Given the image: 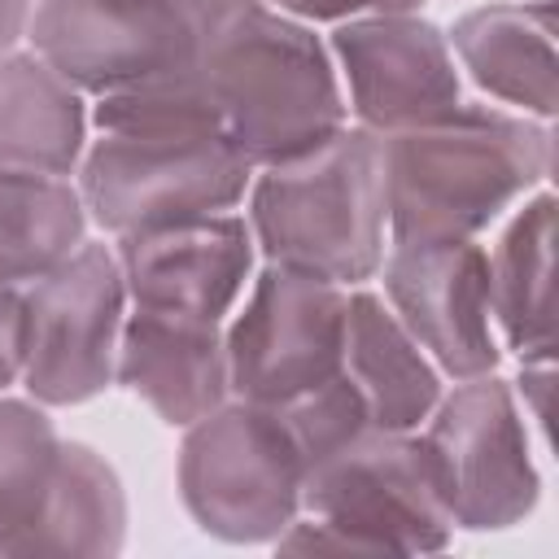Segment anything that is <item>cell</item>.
Masks as SVG:
<instances>
[{"mask_svg": "<svg viewBox=\"0 0 559 559\" xmlns=\"http://www.w3.org/2000/svg\"><path fill=\"white\" fill-rule=\"evenodd\" d=\"M214 131L253 166H280L349 127L328 39L262 0L236 9L188 70Z\"/></svg>", "mask_w": 559, "mask_h": 559, "instance_id": "6da1fadb", "label": "cell"}, {"mask_svg": "<svg viewBox=\"0 0 559 559\" xmlns=\"http://www.w3.org/2000/svg\"><path fill=\"white\" fill-rule=\"evenodd\" d=\"M380 148L389 245L476 240L555 166L550 122L467 100L441 122L380 135Z\"/></svg>", "mask_w": 559, "mask_h": 559, "instance_id": "7a4b0ae2", "label": "cell"}, {"mask_svg": "<svg viewBox=\"0 0 559 559\" xmlns=\"http://www.w3.org/2000/svg\"><path fill=\"white\" fill-rule=\"evenodd\" d=\"M245 223L262 262L310 271L341 288L376 280L389 249L380 135L349 122L314 153L253 170Z\"/></svg>", "mask_w": 559, "mask_h": 559, "instance_id": "3957f363", "label": "cell"}, {"mask_svg": "<svg viewBox=\"0 0 559 559\" xmlns=\"http://www.w3.org/2000/svg\"><path fill=\"white\" fill-rule=\"evenodd\" d=\"M454 542L419 428L367 424L301 476V515L271 542L314 555H432Z\"/></svg>", "mask_w": 559, "mask_h": 559, "instance_id": "277c9868", "label": "cell"}, {"mask_svg": "<svg viewBox=\"0 0 559 559\" xmlns=\"http://www.w3.org/2000/svg\"><path fill=\"white\" fill-rule=\"evenodd\" d=\"M87 218L109 236H140L245 205L253 166L210 127H109L74 170Z\"/></svg>", "mask_w": 559, "mask_h": 559, "instance_id": "5b68a950", "label": "cell"}, {"mask_svg": "<svg viewBox=\"0 0 559 559\" xmlns=\"http://www.w3.org/2000/svg\"><path fill=\"white\" fill-rule=\"evenodd\" d=\"M301 450L275 406L227 397L183 428L179 498L192 524L227 546L275 542L301 515Z\"/></svg>", "mask_w": 559, "mask_h": 559, "instance_id": "8992f818", "label": "cell"}, {"mask_svg": "<svg viewBox=\"0 0 559 559\" xmlns=\"http://www.w3.org/2000/svg\"><path fill=\"white\" fill-rule=\"evenodd\" d=\"M245 4L249 0H35L26 44L96 100L192 70Z\"/></svg>", "mask_w": 559, "mask_h": 559, "instance_id": "52a82bcc", "label": "cell"}, {"mask_svg": "<svg viewBox=\"0 0 559 559\" xmlns=\"http://www.w3.org/2000/svg\"><path fill=\"white\" fill-rule=\"evenodd\" d=\"M349 288L262 262L223 323L231 397L288 406L345 371Z\"/></svg>", "mask_w": 559, "mask_h": 559, "instance_id": "ba28073f", "label": "cell"}, {"mask_svg": "<svg viewBox=\"0 0 559 559\" xmlns=\"http://www.w3.org/2000/svg\"><path fill=\"white\" fill-rule=\"evenodd\" d=\"M419 437L454 528L502 533L533 515L542 476L533 467L528 428L511 380L498 371L454 380V389L441 393L432 415L419 424Z\"/></svg>", "mask_w": 559, "mask_h": 559, "instance_id": "9c48e42d", "label": "cell"}, {"mask_svg": "<svg viewBox=\"0 0 559 559\" xmlns=\"http://www.w3.org/2000/svg\"><path fill=\"white\" fill-rule=\"evenodd\" d=\"M22 389L39 406H83L114 384L127 284L114 245L83 240L61 266L22 288Z\"/></svg>", "mask_w": 559, "mask_h": 559, "instance_id": "30bf717a", "label": "cell"}, {"mask_svg": "<svg viewBox=\"0 0 559 559\" xmlns=\"http://www.w3.org/2000/svg\"><path fill=\"white\" fill-rule=\"evenodd\" d=\"M328 52L354 127L376 135L441 122L463 105V74L450 39L419 9L332 22Z\"/></svg>", "mask_w": 559, "mask_h": 559, "instance_id": "8fae6325", "label": "cell"}, {"mask_svg": "<svg viewBox=\"0 0 559 559\" xmlns=\"http://www.w3.org/2000/svg\"><path fill=\"white\" fill-rule=\"evenodd\" d=\"M380 297L437 362L445 380L498 371L502 345L489 310V249L476 240L389 245L380 258Z\"/></svg>", "mask_w": 559, "mask_h": 559, "instance_id": "7c38bea8", "label": "cell"}, {"mask_svg": "<svg viewBox=\"0 0 559 559\" xmlns=\"http://www.w3.org/2000/svg\"><path fill=\"white\" fill-rule=\"evenodd\" d=\"M114 253L122 266L127 306L201 323H227L258 271L253 231L236 210L122 236L114 240Z\"/></svg>", "mask_w": 559, "mask_h": 559, "instance_id": "4fadbf2b", "label": "cell"}, {"mask_svg": "<svg viewBox=\"0 0 559 559\" xmlns=\"http://www.w3.org/2000/svg\"><path fill=\"white\" fill-rule=\"evenodd\" d=\"M114 384L140 397L170 428L197 424L231 397L223 323L127 306Z\"/></svg>", "mask_w": 559, "mask_h": 559, "instance_id": "5bb4252c", "label": "cell"}, {"mask_svg": "<svg viewBox=\"0 0 559 559\" xmlns=\"http://www.w3.org/2000/svg\"><path fill=\"white\" fill-rule=\"evenodd\" d=\"M459 70L498 105L550 122L559 109L555 70V4L550 0H493L454 17L445 31Z\"/></svg>", "mask_w": 559, "mask_h": 559, "instance_id": "9a60e30c", "label": "cell"}, {"mask_svg": "<svg viewBox=\"0 0 559 559\" xmlns=\"http://www.w3.org/2000/svg\"><path fill=\"white\" fill-rule=\"evenodd\" d=\"M87 131V96L35 48H13L0 57V170L74 179L92 140Z\"/></svg>", "mask_w": 559, "mask_h": 559, "instance_id": "2e32d148", "label": "cell"}, {"mask_svg": "<svg viewBox=\"0 0 559 559\" xmlns=\"http://www.w3.org/2000/svg\"><path fill=\"white\" fill-rule=\"evenodd\" d=\"M345 376L358 384L380 428H419L445 393V376L437 371V362L367 284L349 288Z\"/></svg>", "mask_w": 559, "mask_h": 559, "instance_id": "e0dca14e", "label": "cell"}, {"mask_svg": "<svg viewBox=\"0 0 559 559\" xmlns=\"http://www.w3.org/2000/svg\"><path fill=\"white\" fill-rule=\"evenodd\" d=\"M127 542V493L114 463L87 441H66L31 524L4 555H118Z\"/></svg>", "mask_w": 559, "mask_h": 559, "instance_id": "ac0fdd59", "label": "cell"}, {"mask_svg": "<svg viewBox=\"0 0 559 559\" xmlns=\"http://www.w3.org/2000/svg\"><path fill=\"white\" fill-rule=\"evenodd\" d=\"M489 310L515 358H555V192L520 201L489 253Z\"/></svg>", "mask_w": 559, "mask_h": 559, "instance_id": "d6986e66", "label": "cell"}, {"mask_svg": "<svg viewBox=\"0 0 559 559\" xmlns=\"http://www.w3.org/2000/svg\"><path fill=\"white\" fill-rule=\"evenodd\" d=\"M87 205L74 179L0 170V284L26 288L87 240Z\"/></svg>", "mask_w": 559, "mask_h": 559, "instance_id": "ffe728a7", "label": "cell"}, {"mask_svg": "<svg viewBox=\"0 0 559 559\" xmlns=\"http://www.w3.org/2000/svg\"><path fill=\"white\" fill-rule=\"evenodd\" d=\"M61 432L35 397L0 393V555L31 524L57 467Z\"/></svg>", "mask_w": 559, "mask_h": 559, "instance_id": "44dd1931", "label": "cell"}, {"mask_svg": "<svg viewBox=\"0 0 559 559\" xmlns=\"http://www.w3.org/2000/svg\"><path fill=\"white\" fill-rule=\"evenodd\" d=\"M280 13H293L310 26L319 22H345V17H362V13H406V9H419L424 0H262Z\"/></svg>", "mask_w": 559, "mask_h": 559, "instance_id": "7402d4cb", "label": "cell"}, {"mask_svg": "<svg viewBox=\"0 0 559 559\" xmlns=\"http://www.w3.org/2000/svg\"><path fill=\"white\" fill-rule=\"evenodd\" d=\"M22 354H26V306L22 288L0 284V393L22 384Z\"/></svg>", "mask_w": 559, "mask_h": 559, "instance_id": "603a6c76", "label": "cell"}, {"mask_svg": "<svg viewBox=\"0 0 559 559\" xmlns=\"http://www.w3.org/2000/svg\"><path fill=\"white\" fill-rule=\"evenodd\" d=\"M520 411L546 432L550 428V389H555V358H524L520 376L511 380Z\"/></svg>", "mask_w": 559, "mask_h": 559, "instance_id": "cb8c5ba5", "label": "cell"}, {"mask_svg": "<svg viewBox=\"0 0 559 559\" xmlns=\"http://www.w3.org/2000/svg\"><path fill=\"white\" fill-rule=\"evenodd\" d=\"M31 13H35V0H0V57L26 44Z\"/></svg>", "mask_w": 559, "mask_h": 559, "instance_id": "d4e9b609", "label": "cell"}]
</instances>
